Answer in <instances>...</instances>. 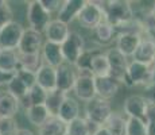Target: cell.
<instances>
[{"instance_id": "cell-43", "label": "cell", "mask_w": 155, "mask_h": 135, "mask_svg": "<svg viewBox=\"0 0 155 135\" xmlns=\"http://www.w3.org/2000/svg\"><path fill=\"white\" fill-rule=\"evenodd\" d=\"M14 135H35L31 130H27V128H18V131Z\"/></svg>"}, {"instance_id": "cell-8", "label": "cell", "mask_w": 155, "mask_h": 135, "mask_svg": "<svg viewBox=\"0 0 155 135\" xmlns=\"http://www.w3.org/2000/svg\"><path fill=\"white\" fill-rule=\"evenodd\" d=\"M43 38L42 34L34 31L31 29H25L23 35L20 38V42L18 45L16 52L22 56H30V54H38L41 53V49L43 46Z\"/></svg>"}, {"instance_id": "cell-21", "label": "cell", "mask_w": 155, "mask_h": 135, "mask_svg": "<svg viewBox=\"0 0 155 135\" xmlns=\"http://www.w3.org/2000/svg\"><path fill=\"white\" fill-rule=\"evenodd\" d=\"M57 116H58L62 122L70 123L71 120H74V119L80 118V104L77 103L74 99L68 96V97L65 99V101L62 103Z\"/></svg>"}, {"instance_id": "cell-13", "label": "cell", "mask_w": 155, "mask_h": 135, "mask_svg": "<svg viewBox=\"0 0 155 135\" xmlns=\"http://www.w3.org/2000/svg\"><path fill=\"white\" fill-rule=\"evenodd\" d=\"M142 39H143V37L139 34L120 32V34L117 35V39H116V50L123 54L126 58L132 57Z\"/></svg>"}, {"instance_id": "cell-33", "label": "cell", "mask_w": 155, "mask_h": 135, "mask_svg": "<svg viewBox=\"0 0 155 135\" xmlns=\"http://www.w3.org/2000/svg\"><path fill=\"white\" fill-rule=\"evenodd\" d=\"M126 135H147L146 123L140 119L127 118V131Z\"/></svg>"}, {"instance_id": "cell-24", "label": "cell", "mask_w": 155, "mask_h": 135, "mask_svg": "<svg viewBox=\"0 0 155 135\" xmlns=\"http://www.w3.org/2000/svg\"><path fill=\"white\" fill-rule=\"evenodd\" d=\"M0 69L15 73L19 69V54L16 50H0Z\"/></svg>"}, {"instance_id": "cell-42", "label": "cell", "mask_w": 155, "mask_h": 135, "mask_svg": "<svg viewBox=\"0 0 155 135\" xmlns=\"http://www.w3.org/2000/svg\"><path fill=\"white\" fill-rule=\"evenodd\" d=\"M85 120H86V119H85ZM86 127H88L89 135H94L97 133V130H99L100 127H103V126H99V124H96V123H93L91 120H86Z\"/></svg>"}, {"instance_id": "cell-22", "label": "cell", "mask_w": 155, "mask_h": 135, "mask_svg": "<svg viewBox=\"0 0 155 135\" xmlns=\"http://www.w3.org/2000/svg\"><path fill=\"white\" fill-rule=\"evenodd\" d=\"M91 72L93 77H107L111 76V68L105 53L96 52L91 62Z\"/></svg>"}, {"instance_id": "cell-45", "label": "cell", "mask_w": 155, "mask_h": 135, "mask_svg": "<svg viewBox=\"0 0 155 135\" xmlns=\"http://www.w3.org/2000/svg\"><path fill=\"white\" fill-rule=\"evenodd\" d=\"M153 10L155 11V2H154V5H153Z\"/></svg>"}, {"instance_id": "cell-39", "label": "cell", "mask_w": 155, "mask_h": 135, "mask_svg": "<svg viewBox=\"0 0 155 135\" xmlns=\"http://www.w3.org/2000/svg\"><path fill=\"white\" fill-rule=\"evenodd\" d=\"M15 76L22 81L28 89L32 88V86L37 84V76H35V73H31V72L23 70V69H18V70L15 72Z\"/></svg>"}, {"instance_id": "cell-30", "label": "cell", "mask_w": 155, "mask_h": 135, "mask_svg": "<svg viewBox=\"0 0 155 135\" xmlns=\"http://www.w3.org/2000/svg\"><path fill=\"white\" fill-rule=\"evenodd\" d=\"M140 23H142L143 35H146L147 39L155 41V11L153 8L143 15Z\"/></svg>"}, {"instance_id": "cell-5", "label": "cell", "mask_w": 155, "mask_h": 135, "mask_svg": "<svg viewBox=\"0 0 155 135\" xmlns=\"http://www.w3.org/2000/svg\"><path fill=\"white\" fill-rule=\"evenodd\" d=\"M82 27L88 30H94L104 20V11L100 3L96 0H85L82 10L77 16Z\"/></svg>"}, {"instance_id": "cell-35", "label": "cell", "mask_w": 155, "mask_h": 135, "mask_svg": "<svg viewBox=\"0 0 155 135\" xmlns=\"http://www.w3.org/2000/svg\"><path fill=\"white\" fill-rule=\"evenodd\" d=\"M28 97L31 100L32 106H45V101H46L47 97V91H45L38 84H35L32 88H30Z\"/></svg>"}, {"instance_id": "cell-40", "label": "cell", "mask_w": 155, "mask_h": 135, "mask_svg": "<svg viewBox=\"0 0 155 135\" xmlns=\"http://www.w3.org/2000/svg\"><path fill=\"white\" fill-rule=\"evenodd\" d=\"M39 3L50 15H51L53 12H55V11L58 12L59 8H61V5H62L61 0H39Z\"/></svg>"}, {"instance_id": "cell-23", "label": "cell", "mask_w": 155, "mask_h": 135, "mask_svg": "<svg viewBox=\"0 0 155 135\" xmlns=\"http://www.w3.org/2000/svg\"><path fill=\"white\" fill-rule=\"evenodd\" d=\"M19 111V103L11 93L0 92V118H14Z\"/></svg>"}, {"instance_id": "cell-28", "label": "cell", "mask_w": 155, "mask_h": 135, "mask_svg": "<svg viewBox=\"0 0 155 135\" xmlns=\"http://www.w3.org/2000/svg\"><path fill=\"white\" fill-rule=\"evenodd\" d=\"M42 66H43V59L41 53L30 54V56L19 54V69H23V70H27L37 74V72Z\"/></svg>"}, {"instance_id": "cell-9", "label": "cell", "mask_w": 155, "mask_h": 135, "mask_svg": "<svg viewBox=\"0 0 155 135\" xmlns=\"http://www.w3.org/2000/svg\"><path fill=\"white\" fill-rule=\"evenodd\" d=\"M73 91L80 100L89 103L96 97V88H94V77L92 73H78Z\"/></svg>"}, {"instance_id": "cell-38", "label": "cell", "mask_w": 155, "mask_h": 135, "mask_svg": "<svg viewBox=\"0 0 155 135\" xmlns=\"http://www.w3.org/2000/svg\"><path fill=\"white\" fill-rule=\"evenodd\" d=\"M146 131L147 135H155V103L150 100L147 108V115H146Z\"/></svg>"}, {"instance_id": "cell-11", "label": "cell", "mask_w": 155, "mask_h": 135, "mask_svg": "<svg viewBox=\"0 0 155 135\" xmlns=\"http://www.w3.org/2000/svg\"><path fill=\"white\" fill-rule=\"evenodd\" d=\"M107 58L109 62V68H111V77H113L116 81L124 84L126 83V74L128 68L127 58L121 53H119L116 49H111L105 53Z\"/></svg>"}, {"instance_id": "cell-26", "label": "cell", "mask_w": 155, "mask_h": 135, "mask_svg": "<svg viewBox=\"0 0 155 135\" xmlns=\"http://www.w3.org/2000/svg\"><path fill=\"white\" fill-rule=\"evenodd\" d=\"M26 116H27L28 122L31 124L39 128L51 115L49 113V111L45 106H31L28 110H26Z\"/></svg>"}, {"instance_id": "cell-16", "label": "cell", "mask_w": 155, "mask_h": 135, "mask_svg": "<svg viewBox=\"0 0 155 135\" xmlns=\"http://www.w3.org/2000/svg\"><path fill=\"white\" fill-rule=\"evenodd\" d=\"M84 4H85V0H65V2H62V5L58 11V18L57 19L69 26V23H71L74 19H77V16H78L80 11L82 10Z\"/></svg>"}, {"instance_id": "cell-32", "label": "cell", "mask_w": 155, "mask_h": 135, "mask_svg": "<svg viewBox=\"0 0 155 135\" xmlns=\"http://www.w3.org/2000/svg\"><path fill=\"white\" fill-rule=\"evenodd\" d=\"M94 50H86L80 56V58L77 59L76 65L74 66L77 68L78 73H92L91 72V62H92V58L94 56Z\"/></svg>"}, {"instance_id": "cell-36", "label": "cell", "mask_w": 155, "mask_h": 135, "mask_svg": "<svg viewBox=\"0 0 155 135\" xmlns=\"http://www.w3.org/2000/svg\"><path fill=\"white\" fill-rule=\"evenodd\" d=\"M14 20V12L8 2L0 0V30Z\"/></svg>"}, {"instance_id": "cell-1", "label": "cell", "mask_w": 155, "mask_h": 135, "mask_svg": "<svg viewBox=\"0 0 155 135\" xmlns=\"http://www.w3.org/2000/svg\"><path fill=\"white\" fill-rule=\"evenodd\" d=\"M104 11V19L113 29L120 30L121 27L132 22L135 12L132 8V3L127 0H111V2H99Z\"/></svg>"}, {"instance_id": "cell-6", "label": "cell", "mask_w": 155, "mask_h": 135, "mask_svg": "<svg viewBox=\"0 0 155 135\" xmlns=\"http://www.w3.org/2000/svg\"><path fill=\"white\" fill-rule=\"evenodd\" d=\"M27 20L30 29L42 34L51 20V15L41 5L39 0H32L27 3Z\"/></svg>"}, {"instance_id": "cell-18", "label": "cell", "mask_w": 155, "mask_h": 135, "mask_svg": "<svg viewBox=\"0 0 155 135\" xmlns=\"http://www.w3.org/2000/svg\"><path fill=\"white\" fill-rule=\"evenodd\" d=\"M42 59L46 62V65L51 68H58L59 65L64 64V56H62V50H61V45L51 43L47 42L42 46Z\"/></svg>"}, {"instance_id": "cell-29", "label": "cell", "mask_w": 155, "mask_h": 135, "mask_svg": "<svg viewBox=\"0 0 155 135\" xmlns=\"http://www.w3.org/2000/svg\"><path fill=\"white\" fill-rule=\"evenodd\" d=\"M94 34H96L97 41H99L101 45H108V43H111L112 39H113L115 29L104 19L103 22L94 29Z\"/></svg>"}, {"instance_id": "cell-44", "label": "cell", "mask_w": 155, "mask_h": 135, "mask_svg": "<svg viewBox=\"0 0 155 135\" xmlns=\"http://www.w3.org/2000/svg\"><path fill=\"white\" fill-rule=\"evenodd\" d=\"M94 135H111V133H109V131L103 126V127H100L99 130H97V133L94 134Z\"/></svg>"}, {"instance_id": "cell-27", "label": "cell", "mask_w": 155, "mask_h": 135, "mask_svg": "<svg viewBox=\"0 0 155 135\" xmlns=\"http://www.w3.org/2000/svg\"><path fill=\"white\" fill-rule=\"evenodd\" d=\"M68 97L66 93L64 92L58 91V89H54L51 92H47V97H46V101H45V107L47 108L49 113L51 116H57L58 115V111L61 108L62 103L65 101V99Z\"/></svg>"}, {"instance_id": "cell-12", "label": "cell", "mask_w": 155, "mask_h": 135, "mask_svg": "<svg viewBox=\"0 0 155 135\" xmlns=\"http://www.w3.org/2000/svg\"><path fill=\"white\" fill-rule=\"evenodd\" d=\"M76 79L77 74L71 65L64 62L58 68H55V89L58 91L68 95V92L73 91Z\"/></svg>"}, {"instance_id": "cell-17", "label": "cell", "mask_w": 155, "mask_h": 135, "mask_svg": "<svg viewBox=\"0 0 155 135\" xmlns=\"http://www.w3.org/2000/svg\"><path fill=\"white\" fill-rule=\"evenodd\" d=\"M134 61L143 65L155 64V41L143 38L132 56Z\"/></svg>"}, {"instance_id": "cell-2", "label": "cell", "mask_w": 155, "mask_h": 135, "mask_svg": "<svg viewBox=\"0 0 155 135\" xmlns=\"http://www.w3.org/2000/svg\"><path fill=\"white\" fill-rule=\"evenodd\" d=\"M155 83V64L143 65L132 61L128 64L126 74V85L128 86H150Z\"/></svg>"}, {"instance_id": "cell-19", "label": "cell", "mask_w": 155, "mask_h": 135, "mask_svg": "<svg viewBox=\"0 0 155 135\" xmlns=\"http://www.w3.org/2000/svg\"><path fill=\"white\" fill-rule=\"evenodd\" d=\"M39 135H68V123L62 122L58 116H50L39 127Z\"/></svg>"}, {"instance_id": "cell-34", "label": "cell", "mask_w": 155, "mask_h": 135, "mask_svg": "<svg viewBox=\"0 0 155 135\" xmlns=\"http://www.w3.org/2000/svg\"><path fill=\"white\" fill-rule=\"evenodd\" d=\"M68 135H89L85 118H77L68 123Z\"/></svg>"}, {"instance_id": "cell-4", "label": "cell", "mask_w": 155, "mask_h": 135, "mask_svg": "<svg viewBox=\"0 0 155 135\" xmlns=\"http://www.w3.org/2000/svg\"><path fill=\"white\" fill-rule=\"evenodd\" d=\"M112 112L113 111H112L111 103L108 100H104V99H100L96 96L93 100L86 103L85 119L96 123L99 126H104Z\"/></svg>"}, {"instance_id": "cell-10", "label": "cell", "mask_w": 155, "mask_h": 135, "mask_svg": "<svg viewBox=\"0 0 155 135\" xmlns=\"http://www.w3.org/2000/svg\"><path fill=\"white\" fill-rule=\"evenodd\" d=\"M150 100L142 95H131L124 100V113L127 118H135L146 122Z\"/></svg>"}, {"instance_id": "cell-15", "label": "cell", "mask_w": 155, "mask_h": 135, "mask_svg": "<svg viewBox=\"0 0 155 135\" xmlns=\"http://www.w3.org/2000/svg\"><path fill=\"white\" fill-rule=\"evenodd\" d=\"M69 32H70L69 26L59 22L58 19L50 20V23L45 30V35H46L47 42H51V43H57V45L64 43L66 41V38L69 37Z\"/></svg>"}, {"instance_id": "cell-7", "label": "cell", "mask_w": 155, "mask_h": 135, "mask_svg": "<svg viewBox=\"0 0 155 135\" xmlns=\"http://www.w3.org/2000/svg\"><path fill=\"white\" fill-rule=\"evenodd\" d=\"M25 27L19 22L12 20L0 30V49L2 50H16L20 38L23 35Z\"/></svg>"}, {"instance_id": "cell-20", "label": "cell", "mask_w": 155, "mask_h": 135, "mask_svg": "<svg viewBox=\"0 0 155 135\" xmlns=\"http://www.w3.org/2000/svg\"><path fill=\"white\" fill-rule=\"evenodd\" d=\"M35 76H37V84L45 91L51 92L55 89V68L43 65Z\"/></svg>"}, {"instance_id": "cell-41", "label": "cell", "mask_w": 155, "mask_h": 135, "mask_svg": "<svg viewBox=\"0 0 155 135\" xmlns=\"http://www.w3.org/2000/svg\"><path fill=\"white\" fill-rule=\"evenodd\" d=\"M14 76H15V73H8V72H4L0 69V86L7 85Z\"/></svg>"}, {"instance_id": "cell-14", "label": "cell", "mask_w": 155, "mask_h": 135, "mask_svg": "<svg viewBox=\"0 0 155 135\" xmlns=\"http://www.w3.org/2000/svg\"><path fill=\"white\" fill-rule=\"evenodd\" d=\"M94 88H96V96L104 100H109L119 92L120 83L116 81L113 77H94Z\"/></svg>"}, {"instance_id": "cell-25", "label": "cell", "mask_w": 155, "mask_h": 135, "mask_svg": "<svg viewBox=\"0 0 155 135\" xmlns=\"http://www.w3.org/2000/svg\"><path fill=\"white\" fill-rule=\"evenodd\" d=\"M104 127L111 133V135H126L127 131V119L117 112H112Z\"/></svg>"}, {"instance_id": "cell-3", "label": "cell", "mask_w": 155, "mask_h": 135, "mask_svg": "<svg viewBox=\"0 0 155 135\" xmlns=\"http://www.w3.org/2000/svg\"><path fill=\"white\" fill-rule=\"evenodd\" d=\"M61 50L62 56H64V61L66 64L71 65V66H74L77 59L80 58V56L85 52L84 37L77 31H70L66 41L61 45Z\"/></svg>"}, {"instance_id": "cell-37", "label": "cell", "mask_w": 155, "mask_h": 135, "mask_svg": "<svg viewBox=\"0 0 155 135\" xmlns=\"http://www.w3.org/2000/svg\"><path fill=\"white\" fill-rule=\"evenodd\" d=\"M18 131V123L14 118H0V135H14Z\"/></svg>"}, {"instance_id": "cell-31", "label": "cell", "mask_w": 155, "mask_h": 135, "mask_svg": "<svg viewBox=\"0 0 155 135\" xmlns=\"http://www.w3.org/2000/svg\"><path fill=\"white\" fill-rule=\"evenodd\" d=\"M28 91L30 89L19 79H18L16 76H14L12 79H11L10 83L7 84V92L8 93H11L15 99H18V100H19L20 97H23L25 95H27Z\"/></svg>"}]
</instances>
